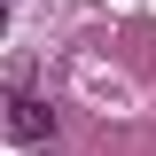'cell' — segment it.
Here are the masks:
<instances>
[{
	"label": "cell",
	"mask_w": 156,
	"mask_h": 156,
	"mask_svg": "<svg viewBox=\"0 0 156 156\" xmlns=\"http://www.w3.org/2000/svg\"><path fill=\"white\" fill-rule=\"evenodd\" d=\"M0 125H8V133H16V140H47V133H55V117L39 109V101L23 94V86H16V94H8V109H0Z\"/></svg>",
	"instance_id": "cell-1"
}]
</instances>
